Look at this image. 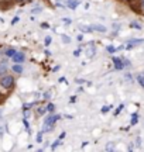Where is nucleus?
I'll return each instance as SVG.
<instances>
[{"instance_id": "1", "label": "nucleus", "mask_w": 144, "mask_h": 152, "mask_svg": "<svg viewBox=\"0 0 144 152\" xmlns=\"http://www.w3.org/2000/svg\"><path fill=\"white\" fill-rule=\"evenodd\" d=\"M61 118V115H58V114H51V115H48L45 120H44V124H42V132H50V131H52L54 130V127H55V123L58 121Z\"/></svg>"}, {"instance_id": "2", "label": "nucleus", "mask_w": 144, "mask_h": 152, "mask_svg": "<svg viewBox=\"0 0 144 152\" xmlns=\"http://www.w3.org/2000/svg\"><path fill=\"white\" fill-rule=\"evenodd\" d=\"M0 86L4 89H11L14 86V76L9 75V73L1 75L0 76Z\"/></svg>"}, {"instance_id": "3", "label": "nucleus", "mask_w": 144, "mask_h": 152, "mask_svg": "<svg viewBox=\"0 0 144 152\" xmlns=\"http://www.w3.org/2000/svg\"><path fill=\"white\" fill-rule=\"evenodd\" d=\"M143 42H144L143 38H133V39H129V41H127L126 48H127V49H131L133 47H137V45H140V44H143Z\"/></svg>"}, {"instance_id": "4", "label": "nucleus", "mask_w": 144, "mask_h": 152, "mask_svg": "<svg viewBox=\"0 0 144 152\" xmlns=\"http://www.w3.org/2000/svg\"><path fill=\"white\" fill-rule=\"evenodd\" d=\"M11 61H13L14 64H23V62L26 61V55H24L23 52H16V54L11 56Z\"/></svg>"}, {"instance_id": "5", "label": "nucleus", "mask_w": 144, "mask_h": 152, "mask_svg": "<svg viewBox=\"0 0 144 152\" xmlns=\"http://www.w3.org/2000/svg\"><path fill=\"white\" fill-rule=\"evenodd\" d=\"M112 61H113V64H114V69H117V71L124 69V65H123V59H122V58L113 56V58H112Z\"/></svg>"}, {"instance_id": "6", "label": "nucleus", "mask_w": 144, "mask_h": 152, "mask_svg": "<svg viewBox=\"0 0 144 152\" xmlns=\"http://www.w3.org/2000/svg\"><path fill=\"white\" fill-rule=\"evenodd\" d=\"M79 0H67V3H65V6L68 7V9H71V10H75L78 6H79Z\"/></svg>"}, {"instance_id": "7", "label": "nucleus", "mask_w": 144, "mask_h": 152, "mask_svg": "<svg viewBox=\"0 0 144 152\" xmlns=\"http://www.w3.org/2000/svg\"><path fill=\"white\" fill-rule=\"evenodd\" d=\"M11 71H13L14 73L21 75V73H23V71H24V68H23V65H21V64H14V65H11Z\"/></svg>"}, {"instance_id": "8", "label": "nucleus", "mask_w": 144, "mask_h": 152, "mask_svg": "<svg viewBox=\"0 0 144 152\" xmlns=\"http://www.w3.org/2000/svg\"><path fill=\"white\" fill-rule=\"evenodd\" d=\"M92 27V30H95V31H98V33H106L108 30H106V27L105 26H100V24H93V26H90Z\"/></svg>"}, {"instance_id": "9", "label": "nucleus", "mask_w": 144, "mask_h": 152, "mask_svg": "<svg viewBox=\"0 0 144 152\" xmlns=\"http://www.w3.org/2000/svg\"><path fill=\"white\" fill-rule=\"evenodd\" d=\"M79 30H81L82 33H85V34H86V33H92V31H93L90 26H83V24H81V26H79Z\"/></svg>"}, {"instance_id": "10", "label": "nucleus", "mask_w": 144, "mask_h": 152, "mask_svg": "<svg viewBox=\"0 0 144 152\" xmlns=\"http://www.w3.org/2000/svg\"><path fill=\"white\" fill-rule=\"evenodd\" d=\"M16 52H17V51H16L14 48H7V49L4 51V55H6L7 58H11V56H13Z\"/></svg>"}, {"instance_id": "11", "label": "nucleus", "mask_w": 144, "mask_h": 152, "mask_svg": "<svg viewBox=\"0 0 144 152\" xmlns=\"http://www.w3.org/2000/svg\"><path fill=\"white\" fill-rule=\"evenodd\" d=\"M7 71H9V66H7L4 62H0V76L7 73Z\"/></svg>"}, {"instance_id": "12", "label": "nucleus", "mask_w": 144, "mask_h": 152, "mask_svg": "<svg viewBox=\"0 0 144 152\" xmlns=\"http://www.w3.org/2000/svg\"><path fill=\"white\" fill-rule=\"evenodd\" d=\"M47 111L48 113H54L55 111V104L54 103H48L47 104Z\"/></svg>"}, {"instance_id": "13", "label": "nucleus", "mask_w": 144, "mask_h": 152, "mask_svg": "<svg viewBox=\"0 0 144 152\" xmlns=\"http://www.w3.org/2000/svg\"><path fill=\"white\" fill-rule=\"evenodd\" d=\"M61 144H62V142H61V140H55V141L51 144V149H55V148H58Z\"/></svg>"}, {"instance_id": "14", "label": "nucleus", "mask_w": 144, "mask_h": 152, "mask_svg": "<svg viewBox=\"0 0 144 152\" xmlns=\"http://www.w3.org/2000/svg\"><path fill=\"white\" fill-rule=\"evenodd\" d=\"M137 123H139V115H137V113H134L131 115V125H136Z\"/></svg>"}, {"instance_id": "15", "label": "nucleus", "mask_w": 144, "mask_h": 152, "mask_svg": "<svg viewBox=\"0 0 144 152\" xmlns=\"http://www.w3.org/2000/svg\"><path fill=\"white\" fill-rule=\"evenodd\" d=\"M45 113H48V111H47V107H38V109H37V114L42 115V114H45Z\"/></svg>"}, {"instance_id": "16", "label": "nucleus", "mask_w": 144, "mask_h": 152, "mask_svg": "<svg viewBox=\"0 0 144 152\" xmlns=\"http://www.w3.org/2000/svg\"><path fill=\"white\" fill-rule=\"evenodd\" d=\"M95 52H96V51H95V48H93V45H90V49L88 48V56H90V58H92V56L95 55Z\"/></svg>"}, {"instance_id": "17", "label": "nucleus", "mask_w": 144, "mask_h": 152, "mask_svg": "<svg viewBox=\"0 0 144 152\" xmlns=\"http://www.w3.org/2000/svg\"><path fill=\"white\" fill-rule=\"evenodd\" d=\"M106 51H108L109 54H114V52H116L117 49H116V48H114L113 45H108V47H106Z\"/></svg>"}, {"instance_id": "18", "label": "nucleus", "mask_w": 144, "mask_h": 152, "mask_svg": "<svg viewBox=\"0 0 144 152\" xmlns=\"http://www.w3.org/2000/svg\"><path fill=\"white\" fill-rule=\"evenodd\" d=\"M61 39H62L64 44H69L71 42V38L68 37V35H61Z\"/></svg>"}, {"instance_id": "19", "label": "nucleus", "mask_w": 144, "mask_h": 152, "mask_svg": "<svg viewBox=\"0 0 144 152\" xmlns=\"http://www.w3.org/2000/svg\"><path fill=\"white\" fill-rule=\"evenodd\" d=\"M137 82H139V83H140V85L144 87V75H139V76H137Z\"/></svg>"}, {"instance_id": "20", "label": "nucleus", "mask_w": 144, "mask_h": 152, "mask_svg": "<svg viewBox=\"0 0 144 152\" xmlns=\"http://www.w3.org/2000/svg\"><path fill=\"white\" fill-rule=\"evenodd\" d=\"M114 149V144L113 142H109L108 145H106V151H113Z\"/></svg>"}, {"instance_id": "21", "label": "nucleus", "mask_w": 144, "mask_h": 152, "mask_svg": "<svg viewBox=\"0 0 144 152\" xmlns=\"http://www.w3.org/2000/svg\"><path fill=\"white\" fill-rule=\"evenodd\" d=\"M110 109H112V106H103L100 111H102V113H103V114H106V113H108V111H109V110H110Z\"/></svg>"}, {"instance_id": "22", "label": "nucleus", "mask_w": 144, "mask_h": 152, "mask_svg": "<svg viewBox=\"0 0 144 152\" xmlns=\"http://www.w3.org/2000/svg\"><path fill=\"white\" fill-rule=\"evenodd\" d=\"M62 23H64V24H67V26H69V24L72 23V20L69 18V17H65V18H62Z\"/></svg>"}, {"instance_id": "23", "label": "nucleus", "mask_w": 144, "mask_h": 152, "mask_svg": "<svg viewBox=\"0 0 144 152\" xmlns=\"http://www.w3.org/2000/svg\"><path fill=\"white\" fill-rule=\"evenodd\" d=\"M51 41H52V38L51 37H45V42H44L45 47H50V45H51Z\"/></svg>"}, {"instance_id": "24", "label": "nucleus", "mask_w": 144, "mask_h": 152, "mask_svg": "<svg viewBox=\"0 0 144 152\" xmlns=\"http://www.w3.org/2000/svg\"><path fill=\"white\" fill-rule=\"evenodd\" d=\"M42 134H44L42 131H40V132L37 134V142H41V141H42Z\"/></svg>"}, {"instance_id": "25", "label": "nucleus", "mask_w": 144, "mask_h": 152, "mask_svg": "<svg viewBox=\"0 0 144 152\" xmlns=\"http://www.w3.org/2000/svg\"><path fill=\"white\" fill-rule=\"evenodd\" d=\"M122 59H123V65H124V68L130 66V61H129V59H126V58H122Z\"/></svg>"}, {"instance_id": "26", "label": "nucleus", "mask_w": 144, "mask_h": 152, "mask_svg": "<svg viewBox=\"0 0 144 152\" xmlns=\"http://www.w3.org/2000/svg\"><path fill=\"white\" fill-rule=\"evenodd\" d=\"M123 107H124V106H123V104H120V106H119V107H117V110H116V111H114V115H117V114L120 113V111H122V110H123Z\"/></svg>"}, {"instance_id": "27", "label": "nucleus", "mask_w": 144, "mask_h": 152, "mask_svg": "<svg viewBox=\"0 0 144 152\" xmlns=\"http://www.w3.org/2000/svg\"><path fill=\"white\" fill-rule=\"evenodd\" d=\"M81 51H82L81 48H78V49H75V51H73V56H79V55H81Z\"/></svg>"}, {"instance_id": "28", "label": "nucleus", "mask_w": 144, "mask_h": 152, "mask_svg": "<svg viewBox=\"0 0 144 152\" xmlns=\"http://www.w3.org/2000/svg\"><path fill=\"white\" fill-rule=\"evenodd\" d=\"M42 97H44V99H45V100H48V99H50V97H51V92H45V93H44V96H42Z\"/></svg>"}, {"instance_id": "29", "label": "nucleus", "mask_w": 144, "mask_h": 152, "mask_svg": "<svg viewBox=\"0 0 144 152\" xmlns=\"http://www.w3.org/2000/svg\"><path fill=\"white\" fill-rule=\"evenodd\" d=\"M18 21H20V17H14V18L11 20V24H17Z\"/></svg>"}, {"instance_id": "30", "label": "nucleus", "mask_w": 144, "mask_h": 152, "mask_svg": "<svg viewBox=\"0 0 144 152\" xmlns=\"http://www.w3.org/2000/svg\"><path fill=\"white\" fill-rule=\"evenodd\" d=\"M130 26H131V27H134V28H139V30L141 28V26H140V24H137V23H131Z\"/></svg>"}, {"instance_id": "31", "label": "nucleus", "mask_w": 144, "mask_h": 152, "mask_svg": "<svg viewBox=\"0 0 144 152\" xmlns=\"http://www.w3.org/2000/svg\"><path fill=\"white\" fill-rule=\"evenodd\" d=\"M33 13H41V7H37V9H34V10H33Z\"/></svg>"}, {"instance_id": "32", "label": "nucleus", "mask_w": 144, "mask_h": 152, "mask_svg": "<svg viewBox=\"0 0 144 152\" xmlns=\"http://www.w3.org/2000/svg\"><path fill=\"white\" fill-rule=\"evenodd\" d=\"M65 135H67V132H61V135H59V140H64V138H65Z\"/></svg>"}, {"instance_id": "33", "label": "nucleus", "mask_w": 144, "mask_h": 152, "mask_svg": "<svg viewBox=\"0 0 144 152\" xmlns=\"http://www.w3.org/2000/svg\"><path fill=\"white\" fill-rule=\"evenodd\" d=\"M69 102H71V103H75V102H76V96H72V97H71V100H69Z\"/></svg>"}, {"instance_id": "34", "label": "nucleus", "mask_w": 144, "mask_h": 152, "mask_svg": "<svg viewBox=\"0 0 144 152\" xmlns=\"http://www.w3.org/2000/svg\"><path fill=\"white\" fill-rule=\"evenodd\" d=\"M41 27H42V28H48V27H50V26H48V24H47V23H42V24H41Z\"/></svg>"}, {"instance_id": "35", "label": "nucleus", "mask_w": 144, "mask_h": 152, "mask_svg": "<svg viewBox=\"0 0 144 152\" xmlns=\"http://www.w3.org/2000/svg\"><path fill=\"white\" fill-rule=\"evenodd\" d=\"M23 123H24V125L28 128V121H27V118H24V120H23Z\"/></svg>"}, {"instance_id": "36", "label": "nucleus", "mask_w": 144, "mask_h": 152, "mask_svg": "<svg viewBox=\"0 0 144 152\" xmlns=\"http://www.w3.org/2000/svg\"><path fill=\"white\" fill-rule=\"evenodd\" d=\"M75 82H76V83H83V82H85V80H83V79H76V80H75Z\"/></svg>"}, {"instance_id": "37", "label": "nucleus", "mask_w": 144, "mask_h": 152, "mask_svg": "<svg viewBox=\"0 0 144 152\" xmlns=\"http://www.w3.org/2000/svg\"><path fill=\"white\" fill-rule=\"evenodd\" d=\"M126 79H129V80H131V75H130V73H127V75H126Z\"/></svg>"}, {"instance_id": "38", "label": "nucleus", "mask_w": 144, "mask_h": 152, "mask_svg": "<svg viewBox=\"0 0 144 152\" xmlns=\"http://www.w3.org/2000/svg\"><path fill=\"white\" fill-rule=\"evenodd\" d=\"M141 7L144 9V0H141Z\"/></svg>"}, {"instance_id": "39", "label": "nucleus", "mask_w": 144, "mask_h": 152, "mask_svg": "<svg viewBox=\"0 0 144 152\" xmlns=\"http://www.w3.org/2000/svg\"><path fill=\"white\" fill-rule=\"evenodd\" d=\"M1 135H3V132H1V128H0V137H1Z\"/></svg>"}, {"instance_id": "40", "label": "nucleus", "mask_w": 144, "mask_h": 152, "mask_svg": "<svg viewBox=\"0 0 144 152\" xmlns=\"http://www.w3.org/2000/svg\"><path fill=\"white\" fill-rule=\"evenodd\" d=\"M16 1H27V0H16Z\"/></svg>"}, {"instance_id": "41", "label": "nucleus", "mask_w": 144, "mask_h": 152, "mask_svg": "<svg viewBox=\"0 0 144 152\" xmlns=\"http://www.w3.org/2000/svg\"><path fill=\"white\" fill-rule=\"evenodd\" d=\"M55 1H57V3H59V1H61V0H55Z\"/></svg>"}]
</instances>
